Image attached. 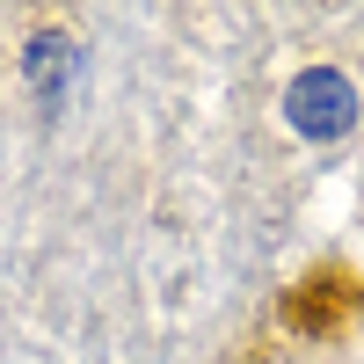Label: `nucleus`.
I'll use <instances>...</instances> for the list:
<instances>
[{"label": "nucleus", "mask_w": 364, "mask_h": 364, "mask_svg": "<svg viewBox=\"0 0 364 364\" xmlns=\"http://www.w3.org/2000/svg\"><path fill=\"white\" fill-rule=\"evenodd\" d=\"M66 80H73V44L44 29V37L29 44V87H37L44 102H58V95H66Z\"/></svg>", "instance_id": "2"}, {"label": "nucleus", "mask_w": 364, "mask_h": 364, "mask_svg": "<svg viewBox=\"0 0 364 364\" xmlns=\"http://www.w3.org/2000/svg\"><path fill=\"white\" fill-rule=\"evenodd\" d=\"M284 117H291V124L306 132V139H343V132L357 124V87H350L343 73L314 66V73H299V80H291Z\"/></svg>", "instance_id": "1"}]
</instances>
